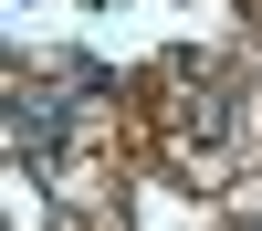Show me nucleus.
<instances>
[{"mask_svg": "<svg viewBox=\"0 0 262 231\" xmlns=\"http://www.w3.org/2000/svg\"><path fill=\"white\" fill-rule=\"evenodd\" d=\"M11 147H21V158H53V147H63V105L21 84V95H11Z\"/></svg>", "mask_w": 262, "mask_h": 231, "instance_id": "nucleus-1", "label": "nucleus"}]
</instances>
